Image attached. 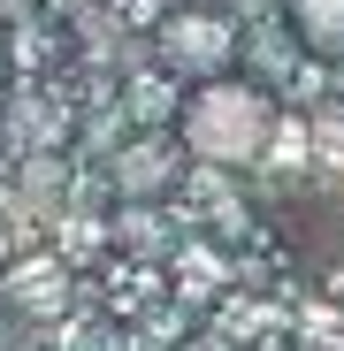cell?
I'll list each match as a JSON object with an SVG mask.
<instances>
[{
    "instance_id": "cell-3",
    "label": "cell",
    "mask_w": 344,
    "mask_h": 351,
    "mask_svg": "<svg viewBox=\"0 0 344 351\" xmlns=\"http://www.w3.org/2000/svg\"><path fill=\"white\" fill-rule=\"evenodd\" d=\"M291 31L306 53H344V0H291Z\"/></svg>"
},
{
    "instance_id": "cell-5",
    "label": "cell",
    "mask_w": 344,
    "mask_h": 351,
    "mask_svg": "<svg viewBox=\"0 0 344 351\" xmlns=\"http://www.w3.org/2000/svg\"><path fill=\"white\" fill-rule=\"evenodd\" d=\"M0 8H31V0H0Z\"/></svg>"
},
{
    "instance_id": "cell-2",
    "label": "cell",
    "mask_w": 344,
    "mask_h": 351,
    "mask_svg": "<svg viewBox=\"0 0 344 351\" xmlns=\"http://www.w3.org/2000/svg\"><path fill=\"white\" fill-rule=\"evenodd\" d=\"M153 53H161L168 77L214 84V77H229V62H238V23L214 16V8H176V16L153 31Z\"/></svg>"
},
{
    "instance_id": "cell-4",
    "label": "cell",
    "mask_w": 344,
    "mask_h": 351,
    "mask_svg": "<svg viewBox=\"0 0 344 351\" xmlns=\"http://www.w3.org/2000/svg\"><path fill=\"white\" fill-rule=\"evenodd\" d=\"M161 184H168V160H161V153H123V191L153 199Z\"/></svg>"
},
{
    "instance_id": "cell-1",
    "label": "cell",
    "mask_w": 344,
    "mask_h": 351,
    "mask_svg": "<svg viewBox=\"0 0 344 351\" xmlns=\"http://www.w3.org/2000/svg\"><path fill=\"white\" fill-rule=\"evenodd\" d=\"M184 153L207 160V168H253L275 138V99L245 77H214V84H192L184 99V123H176Z\"/></svg>"
}]
</instances>
